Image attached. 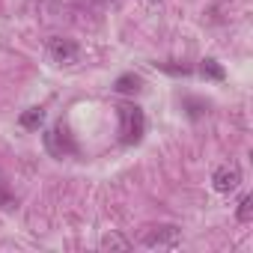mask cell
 <instances>
[{
    "label": "cell",
    "mask_w": 253,
    "mask_h": 253,
    "mask_svg": "<svg viewBox=\"0 0 253 253\" xmlns=\"http://www.w3.org/2000/svg\"><path fill=\"white\" fill-rule=\"evenodd\" d=\"M101 247H104V250H131V241L122 238V235H116V232H107V235L101 238Z\"/></svg>",
    "instance_id": "ba28073f"
},
{
    "label": "cell",
    "mask_w": 253,
    "mask_h": 253,
    "mask_svg": "<svg viewBox=\"0 0 253 253\" xmlns=\"http://www.w3.org/2000/svg\"><path fill=\"white\" fill-rule=\"evenodd\" d=\"M48 57L57 63V66H69V63H75L78 60V45L72 42V39H51L48 42Z\"/></svg>",
    "instance_id": "3957f363"
},
{
    "label": "cell",
    "mask_w": 253,
    "mask_h": 253,
    "mask_svg": "<svg viewBox=\"0 0 253 253\" xmlns=\"http://www.w3.org/2000/svg\"><path fill=\"white\" fill-rule=\"evenodd\" d=\"M113 89H116V92H125V95H128V92H137V89H140V78H137V75H122V78H116Z\"/></svg>",
    "instance_id": "8992f818"
},
{
    "label": "cell",
    "mask_w": 253,
    "mask_h": 253,
    "mask_svg": "<svg viewBox=\"0 0 253 253\" xmlns=\"http://www.w3.org/2000/svg\"><path fill=\"white\" fill-rule=\"evenodd\" d=\"M200 75H203V78H209V81H223V78H226V72L220 69V63H217V60H203Z\"/></svg>",
    "instance_id": "52a82bcc"
},
{
    "label": "cell",
    "mask_w": 253,
    "mask_h": 253,
    "mask_svg": "<svg viewBox=\"0 0 253 253\" xmlns=\"http://www.w3.org/2000/svg\"><path fill=\"white\" fill-rule=\"evenodd\" d=\"M0 206H9V197H6L3 191H0Z\"/></svg>",
    "instance_id": "8fae6325"
},
{
    "label": "cell",
    "mask_w": 253,
    "mask_h": 253,
    "mask_svg": "<svg viewBox=\"0 0 253 253\" xmlns=\"http://www.w3.org/2000/svg\"><path fill=\"white\" fill-rule=\"evenodd\" d=\"M45 146H48V152H54L57 158H63V155L75 152V143H72V137H69L63 128H54V131H48V134H45Z\"/></svg>",
    "instance_id": "5b68a950"
},
{
    "label": "cell",
    "mask_w": 253,
    "mask_h": 253,
    "mask_svg": "<svg viewBox=\"0 0 253 253\" xmlns=\"http://www.w3.org/2000/svg\"><path fill=\"white\" fill-rule=\"evenodd\" d=\"M143 244L146 247H167V250H173V247H179L182 244V235H179V229L176 226H158V229H152L146 238H143Z\"/></svg>",
    "instance_id": "277c9868"
},
{
    "label": "cell",
    "mask_w": 253,
    "mask_h": 253,
    "mask_svg": "<svg viewBox=\"0 0 253 253\" xmlns=\"http://www.w3.org/2000/svg\"><path fill=\"white\" fill-rule=\"evenodd\" d=\"M95 3H107V0H95Z\"/></svg>",
    "instance_id": "4fadbf2b"
},
{
    "label": "cell",
    "mask_w": 253,
    "mask_h": 253,
    "mask_svg": "<svg viewBox=\"0 0 253 253\" xmlns=\"http://www.w3.org/2000/svg\"><path fill=\"white\" fill-rule=\"evenodd\" d=\"M238 220H241V223H250V220H253V194H247V197L238 203Z\"/></svg>",
    "instance_id": "30bf717a"
},
{
    "label": "cell",
    "mask_w": 253,
    "mask_h": 253,
    "mask_svg": "<svg viewBox=\"0 0 253 253\" xmlns=\"http://www.w3.org/2000/svg\"><path fill=\"white\" fill-rule=\"evenodd\" d=\"M116 110H119V134H122L119 140L125 146L140 143V137L146 131V116H143V110L137 104H119Z\"/></svg>",
    "instance_id": "6da1fadb"
},
{
    "label": "cell",
    "mask_w": 253,
    "mask_h": 253,
    "mask_svg": "<svg viewBox=\"0 0 253 253\" xmlns=\"http://www.w3.org/2000/svg\"><path fill=\"white\" fill-rule=\"evenodd\" d=\"M149 3H161V0H149Z\"/></svg>",
    "instance_id": "7c38bea8"
},
{
    "label": "cell",
    "mask_w": 253,
    "mask_h": 253,
    "mask_svg": "<svg viewBox=\"0 0 253 253\" xmlns=\"http://www.w3.org/2000/svg\"><path fill=\"white\" fill-rule=\"evenodd\" d=\"M211 185H214V191H220V194L235 191V188L241 185V170H238V164H223V167H217L214 176H211Z\"/></svg>",
    "instance_id": "7a4b0ae2"
},
{
    "label": "cell",
    "mask_w": 253,
    "mask_h": 253,
    "mask_svg": "<svg viewBox=\"0 0 253 253\" xmlns=\"http://www.w3.org/2000/svg\"><path fill=\"white\" fill-rule=\"evenodd\" d=\"M42 119H45V110L42 107H33V110H27V113H21V128H39L42 125Z\"/></svg>",
    "instance_id": "9c48e42d"
}]
</instances>
